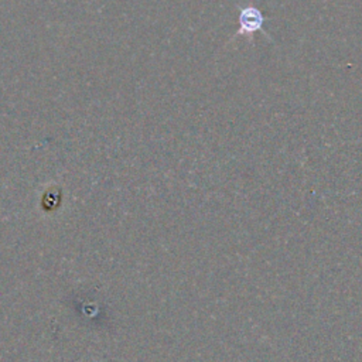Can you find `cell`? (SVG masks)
Instances as JSON below:
<instances>
[{
	"mask_svg": "<svg viewBox=\"0 0 362 362\" xmlns=\"http://www.w3.org/2000/svg\"><path fill=\"white\" fill-rule=\"evenodd\" d=\"M239 30L235 33V35L232 37V40H235L236 37H246L249 42H253V34L256 31H260L263 35H267V33L263 28L264 24V16L263 13L255 7V6H246V7H240L239 11Z\"/></svg>",
	"mask_w": 362,
	"mask_h": 362,
	"instance_id": "6da1fadb",
	"label": "cell"
}]
</instances>
